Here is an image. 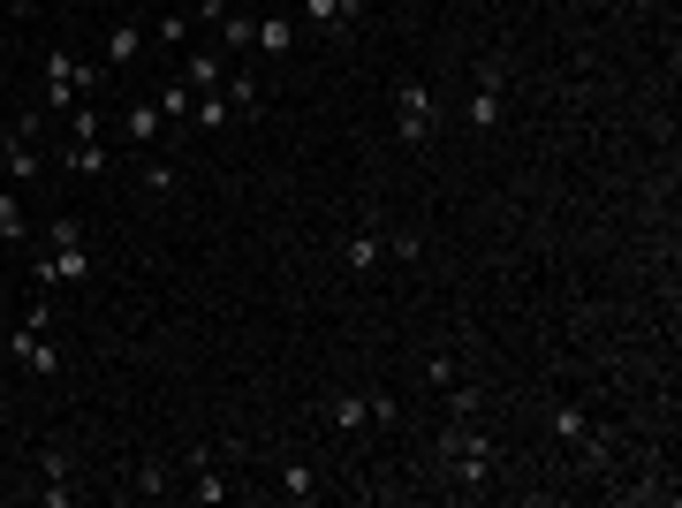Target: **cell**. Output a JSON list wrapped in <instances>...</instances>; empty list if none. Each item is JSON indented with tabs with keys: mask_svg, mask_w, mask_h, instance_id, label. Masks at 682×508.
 Segmentation results:
<instances>
[{
	"mask_svg": "<svg viewBox=\"0 0 682 508\" xmlns=\"http://www.w3.org/2000/svg\"><path fill=\"white\" fill-rule=\"evenodd\" d=\"M494 463H501V456H494V440H486L471 418H448V425H440L433 471H440L448 486H486V479H494Z\"/></svg>",
	"mask_w": 682,
	"mask_h": 508,
	"instance_id": "6da1fadb",
	"label": "cell"
},
{
	"mask_svg": "<svg viewBox=\"0 0 682 508\" xmlns=\"http://www.w3.org/2000/svg\"><path fill=\"white\" fill-rule=\"evenodd\" d=\"M76 281H92V243H84L76 220H53V251L38 258V289L53 297V289H76Z\"/></svg>",
	"mask_w": 682,
	"mask_h": 508,
	"instance_id": "7a4b0ae2",
	"label": "cell"
},
{
	"mask_svg": "<svg viewBox=\"0 0 682 508\" xmlns=\"http://www.w3.org/2000/svg\"><path fill=\"white\" fill-rule=\"evenodd\" d=\"M99 61H76V53H46V107H84V99H99Z\"/></svg>",
	"mask_w": 682,
	"mask_h": 508,
	"instance_id": "3957f363",
	"label": "cell"
},
{
	"mask_svg": "<svg viewBox=\"0 0 682 508\" xmlns=\"http://www.w3.org/2000/svg\"><path fill=\"white\" fill-rule=\"evenodd\" d=\"M394 137L402 145H433L440 137V99L410 76V84H394Z\"/></svg>",
	"mask_w": 682,
	"mask_h": 508,
	"instance_id": "277c9868",
	"label": "cell"
},
{
	"mask_svg": "<svg viewBox=\"0 0 682 508\" xmlns=\"http://www.w3.org/2000/svg\"><path fill=\"white\" fill-rule=\"evenodd\" d=\"M501 114H509V61H486L478 84H471L463 122H471V130H501Z\"/></svg>",
	"mask_w": 682,
	"mask_h": 508,
	"instance_id": "5b68a950",
	"label": "cell"
},
{
	"mask_svg": "<svg viewBox=\"0 0 682 508\" xmlns=\"http://www.w3.org/2000/svg\"><path fill=\"white\" fill-rule=\"evenodd\" d=\"M553 433H561L569 448H584L592 463H607V433L592 425V410H584V402H561V410H553Z\"/></svg>",
	"mask_w": 682,
	"mask_h": 508,
	"instance_id": "8992f818",
	"label": "cell"
},
{
	"mask_svg": "<svg viewBox=\"0 0 682 508\" xmlns=\"http://www.w3.org/2000/svg\"><path fill=\"white\" fill-rule=\"evenodd\" d=\"M8 349H15V364H23L31 379H46V372H61V349L46 341V327H23V335L8 341Z\"/></svg>",
	"mask_w": 682,
	"mask_h": 508,
	"instance_id": "52a82bcc",
	"label": "cell"
},
{
	"mask_svg": "<svg viewBox=\"0 0 682 508\" xmlns=\"http://www.w3.org/2000/svg\"><path fill=\"white\" fill-rule=\"evenodd\" d=\"M38 168H46V160H38V137H31V130H8V137H0V174H8V182H31Z\"/></svg>",
	"mask_w": 682,
	"mask_h": 508,
	"instance_id": "ba28073f",
	"label": "cell"
},
{
	"mask_svg": "<svg viewBox=\"0 0 682 508\" xmlns=\"http://www.w3.org/2000/svg\"><path fill=\"white\" fill-rule=\"evenodd\" d=\"M182 84H190V92H220V84H228V53H212V46L182 53Z\"/></svg>",
	"mask_w": 682,
	"mask_h": 508,
	"instance_id": "9c48e42d",
	"label": "cell"
},
{
	"mask_svg": "<svg viewBox=\"0 0 682 508\" xmlns=\"http://www.w3.org/2000/svg\"><path fill=\"white\" fill-rule=\"evenodd\" d=\"M341 258H349V274H372L379 258H394V235H387V228H356Z\"/></svg>",
	"mask_w": 682,
	"mask_h": 508,
	"instance_id": "30bf717a",
	"label": "cell"
},
{
	"mask_svg": "<svg viewBox=\"0 0 682 508\" xmlns=\"http://www.w3.org/2000/svg\"><path fill=\"white\" fill-rule=\"evenodd\" d=\"M174 479H182V471H174L168 456H145V463L130 471V494H137V501H160V494H174Z\"/></svg>",
	"mask_w": 682,
	"mask_h": 508,
	"instance_id": "8fae6325",
	"label": "cell"
},
{
	"mask_svg": "<svg viewBox=\"0 0 682 508\" xmlns=\"http://www.w3.org/2000/svg\"><path fill=\"white\" fill-rule=\"evenodd\" d=\"M220 99H228V114H243V122H251V114L266 107V84H258L251 69H228V84H220Z\"/></svg>",
	"mask_w": 682,
	"mask_h": 508,
	"instance_id": "7c38bea8",
	"label": "cell"
},
{
	"mask_svg": "<svg viewBox=\"0 0 682 508\" xmlns=\"http://www.w3.org/2000/svg\"><path fill=\"white\" fill-rule=\"evenodd\" d=\"M356 15H364V0H304V23H319V31H356Z\"/></svg>",
	"mask_w": 682,
	"mask_h": 508,
	"instance_id": "4fadbf2b",
	"label": "cell"
},
{
	"mask_svg": "<svg viewBox=\"0 0 682 508\" xmlns=\"http://www.w3.org/2000/svg\"><path fill=\"white\" fill-rule=\"evenodd\" d=\"M251 46H258V15L251 8H228L220 15V53H251Z\"/></svg>",
	"mask_w": 682,
	"mask_h": 508,
	"instance_id": "5bb4252c",
	"label": "cell"
},
{
	"mask_svg": "<svg viewBox=\"0 0 682 508\" xmlns=\"http://www.w3.org/2000/svg\"><path fill=\"white\" fill-rule=\"evenodd\" d=\"M160 130H168V114H160V107H153V99H145V107H130V114H122V137H130V145H160Z\"/></svg>",
	"mask_w": 682,
	"mask_h": 508,
	"instance_id": "9a60e30c",
	"label": "cell"
},
{
	"mask_svg": "<svg viewBox=\"0 0 682 508\" xmlns=\"http://www.w3.org/2000/svg\"><path fill=\"white\" fill-rule=\"evenodd\" d=\"M61 168H69V174H107V145H99V137H69Z\"/></svg>",
	"mask_w": 682,
	"mask_h": 508,
	"instance_id": "2e32d148",
	"label": "cell"
},
{
	"mask_svg": "<svg viewBox=\"0 0 682 508\" xmlns=\"http://www.w3.org/2000/svg\"><path fill=\"white\" fill-rule=\"evenodd\" d=\"M153 107H160V114H168V122H182V130H190V107H197V92H190V84H182V76H168V84H160V99H153Z\"/></svg>",
	"mask_w": 682,
	"mask_h": 508,
	"instance_id": "e0dca14e",
	"label": "cell"
},
{
	"mask_svg": "<svg viewBox=\"0 0 682 508\" xmlns=\"http://www.w3.org/2000/svg\"><path fill=\"white\" fill-rule=\"evenodd\" d=\"M289 46H296V23L289 15H258V46L251 53H289Z\"/></svg>",
	"mask_w": 682,
	"mask_h": 508,
	"instance_id": "ac0fdd59",
	"label": "cell"
},
{
	"mask_svg": "<svg viewBox=\"0 0 682 508\" xmlns=\"http://www.w3.org/2000/svg\"><path fill=\"white\" fill-rule=\"evenodd\" d=\"M137 53H145V31H137V23H114V31H107V61H122V69H130Z\"/></svg>",
	"mask_w": 682,
	"mask_h": 508,
	"instance_id": "d6986e66",
	"label": "cell"
},
{
	"mask_svg": "<svg viewBox=\"0 0 682 508\" xmlns=\"http://www.w3.org/2000/svg\"><path fill=\"white\" fill-rule=\"evenodd\" d=\"M235 114H228V99L220 92H197V107H190V130H228Z\"/></svg>",
	"mask_w": 682,
	"mask_h": 508,
	"instance_id": "ffe728a7",
	"label": "cell"
},
{
	"mask_svg": "<svg viewBox=\"0 0 682 508\" xmlns=\"http://www.w3.org/2000/svg\"><path fill=\"white\" fill-rule=\"evenodd\" d=\"M281 494L289 501H319V471L312 463H281Z\"/></svg>",
	"mask_w": 682,
	"mask_h": 508,
	"instance_id": "44dd1931",
	"label": "cell"
},
{
	"mask_svg": "<svg viewBox=\"0 0 682 508\" xmlns=\"http://www.w3.org/2000/svg\"><path fill=\"white\" fill-rule=\"evenodd\" d=\"M364 418H372V410H364V395H334V402H327V425H334V433H356Z\"/></svg>",
	"mask_w": 682,
	"mask_h": 508,
	"instance_id": "7402d4cb",
	"label": "cell"
},
{
	"mask_svg": "<svg viewBox=\"0 0 682 508\" xmlns=\"http://www.w3.org/2000/svg\"><path fill=\"white\" fill-rule=\"evenodd\" d=\"M137 190H145V197H168V190H174V160H160V153H153V160L137 168Z\"/></svg>",
	"mask_w": 682,
	"mask_h": 508,
	"instance_id": "603a6c76",
	"label": "cell"
},
{
	"mask_svg": "<svg viewBox=\"0 0 682 508\" xmlns=\"http://www.w3.org/2000/svg\"><path fill=\"white\" fill-rule=\"evenodd\" d=\"M478 410H486V387L455 379V387H448V418H478Z\"/></svg>",
	"mask_w": 682,
	"mask_h": 508,
	"instance_id": "cb8c5ba5",
	"label": "cell"
},
{
	"mask_svg": "<svg viewBox=\"0 0 682 508\" xmlns=\"http://www.w3.org/2000/svg\"><path fill=\"white\" fill-rule=\"evenodd\" d=\"M23 235H31V220H23V205L0 190V243H23Z\"/></svg>",
	"mask_w": 682,
	"mask_h": 508,
	"instance_id": "d4e9b609",
	"label": "cell"
},
{
	"mask_svg": "<svg viewBox=\"0 0 682 508\" xmlns=\"http://www.w3.org/2000/svg\"><path fill=\"white\" fill-rule=\"evenodd\" d=\"M182 31H190V23H182V8H168V15L153 23V38H160V46H182Z\"/></svg>",
	"mask_w": 682,
	"mask_h": 508,
	"instance_id": "484cf974",
	"label": "cell"
},
{
	"mask_svg": "<svg viewBox=\"0 0 682 508\" xmlns=\"http://www.w3.org/2000/svg\"><path fill=\"white\" fill-rule=\"evenodd\" d=\"M364 410H372V425H394V410H402V402H394V395H364Z\"/></svg>",
	"mask_w": 682,
	"mask_h": 508,
	"instance_id": "4316f807",
	"label": "cell"
},
{
	"mask_svg": "<svg viewBox=\"0 0 682 508\" xmlns=\"http://www.w3.org/2000/svg\"><path fill=\"white\" fill-rule=\"evenodd\" d=\"M8 8H15V15H31V8H38V0H8Z\"/></svg>",
	"mask_w": 682,
	"mask_h": 508,
	"instance_id": "83f0119b",
	"label": "cell"
},
{
	"mask_svg": "<svg viewBox=\"0 0 682 508\" xmlns=\"http://www.w3.org/2000/svg\"><path fill=\"white\" fill-rule=\"evenodd\" d=\"M0 92H8V61H0Z\"/></svg>",
	"mask_w": 682,
	"mask_h": 508,
	"instance_id": "f1b7e54d",
	"label": "cell"
}]
</instances>
